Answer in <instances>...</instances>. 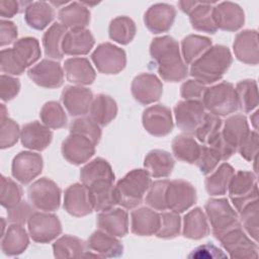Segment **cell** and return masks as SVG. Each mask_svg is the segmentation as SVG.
I'll list each match as a JSON object with an SVG mask.
<instances>
[{
	"label": "cell",
	"mask_w": 259,
	"mask_h": 259,
	"mask_svg": "<svg viewBox=\"0 0 259 259\" xmlns=\"http://www.w3.org/2000/svg\"><path fill=\"white\" fill-rule=\"evenodd\" d=\"M150 55L156 62L158 73L164 81L179 82L187 77V65L181 58L177 40L172 36L154 38L150 45Z\"/></svg>",
	"instance_id": "6da1fadb"
},
{
	"label": "cell",
	"mask_w": 259,
	"mask_h": 259,
	"mask_svg": "<svg viewBox=\"0 0 259 259\" xmlns=\"http://www.w3.org/2000/svg\"><path fill=\"white\" fill-rule=\"evenodd\" d=\"M233 57L230 50L223 45L211 46L201 57L191 64L190 76L206 85L222 79L230 68Z\"/></svg>",
	"instance_id": "7a4b0ae2"
},
{
	"label": "cell",
	"mask_w": 259,
	"mask_h": 259,
	"mask_svg": "<svg viewBox=\"0 0 259 259\" xmlns=\"http://www.w3.org/2000/svg\"><path fill=\"white\" fill-rule=\"evenodd\" d=\"M151 184L148 170L134 169L125 174L114 186L117 204L131 209L142 203L145 193Z\"/></svg>",
	"instance_id": "3957f363"
},
{
	"label": "cell",
	"mask_w": 259,
	"mask_h": 259,
	"mask_svg": "<svg viewBox=\"0 0 259 259\" xmlns=\"http://www.w3.org/2000/svg\"><path fill=\"white\" fill-rule=\"evenodd\" d=\"M202 104L205 109L218 116H226L239 108L237 93L232 83L224 81L211 87H206Z\"/></svg>",
	"instance_id": "277c9868"
},
{
	"label": "cell",
	"mask_w": 259,
	"mask_h": 259,
	"mask_svg": "<svg viewBox=\"0 0 259 259\" xmlns=\"http://www.w3.org/2000/svg\"><path fill=\"white\" fill-rule=\"evenodd\" d=\"M204 208L212 234L218 240L231 230L241 226L237 211L227 198H210L206 201Z\"/></svg>",
	"instance_id": "5b68a950"
},
{
	"label": "cell",
	"mask_w": 259,
	"mask_h": 259,
	"mask_svg": "<svg viewBox=\"0 0 259 259\" xmlns=\"http://www.w3.org/2000/svg\"><path fill=\"white\" fill-rule=\"evenodd\" d=\"M228 191L234 206L240 212L248 203L258 199L256 175L249 171H238L233 175Z\"/></svg>",
	"instance_id": "8992f818"
},
{
	"label": "cell",
	"mask_w": 259,
	"mask_h": 259,
	"mask_svg": "<svg viewBox=\"0 0 259 259\" xmlns=\"http://www.w3.org/2000/svg\"><path fill=\"white\" fill-rule=\"evenodd\" d=\"M28 198L34 208L55 211L60 206L61 189L53 180L44 177L29 186Z\"/></svg>",
	"instance_id": "52a82bcc"
},
{
	"label": "cell",
	"mask_w": 259,
	"mask_h": 259,
	"mask_svg": "<svg viewBox=\"0 0 259 259\" xmlns=\"http://www.w3.org/2000/svg\"><path fill=\"white\" fill-rule=\"evenodd\" d=\"M91 60L97 70L106 75L117 74L126 65L125 52L110 42L99 45L92 53Z\"/></svg>",
	"instance_id": "ba28073f"
},
{
	"label": "cell",
	"mask_w": 259,
	"mask_h": 259,
	"mask_svg": "<svg viewBox=\"0 0 259 259\" xmlns=\"http://www.w3.org/2000/svg\"><path fill=\"white\" fill-rule=\"evenodd\" d=\"M30 238L36 243H49L62 233V225L57 215L34 211L27 222Z\"/></svg>",
	"instance_id": "9c48e42d"
},
{
	"label": "cell",
	"mask_w": 259,
	"mask_h": 259,
	"mask_svg": "<svg viewBox=\"0 0 259 259\" xmlns=\"http://www.w3.org/2000/svg\"><path fill=\"white\" fill-rule=\"evenodd\" d=\"M219 241L232 258L250 259L258 256L257 242L252 241L241 226L228 232Z\"/></svg>",
	"instance_id": "30bf717a"
},
{
	"label": "cell",
	"mask_w": 259,
	"mask_h": 259,
	"mask_svg": "<svg viewBox=\"0 0 259 259\" xmlns=\"http://www.w3.org/2000/svg\"><path fill=\"white\" fill-rule=\"evenodd\" d=\"M174 114L177 126L188 135H193L205 115V108L202 101L182 100L174 107Z\"/></svg>",
	"instance_id": "8fae6325"
},
{
	"label": "cell",
	"mask_w": 259,
	"mask_h": 259,
	"mask_svg": "<svg viewBox=\"0 0 259 259\" xmlns=\"http://www.w3.org/2000/svg\"><path fill=\"white\" fill-rule=\"evenodd\" d=\"M195 201L196 191L189 182L182 179L169 181L166 190L167 208L180 213L191 207Z\"/></svg>",
	"instance_id": "7c38bea8"
},
{
	"label": "cell",
	"mask_w": 259,
	"mask_h": 259,
	"mask_svg": "<svg viewBox=\"0 0 259 259\" xmlns=\"http://www.w3.org/2000/svg\"><path fill=\"white\" fill-rule=\"evenodd\" d=\"M142 122L145 130L155 137L167 136L173 130L171 110L162 104L146 108L142 115Z\"/></svg>",
	"instance_id": "4fadbf2b"
},
{
	"label": "cell",
	"mask_w": 259,
	"mask_h": 259,
	"mask_svg": "<svg viewBox=\"0 0 259 259\" xmlns=\"http://www.w3.org/2000/svg\"><path fill=\"white\" fill-rule=\"evenodd\" d=\"M62 155L71 164L81 165L95 153V145L85 136L70 133L62 144Z\"/></svg>",
	"instance_id": "5bb4252c"
},
{
	"label": "cell",
	"mask_w": 259,
	"mask_h": 259,
	"mask_svg": "<svg viewBox=\"0 0 259 259\" xmlns=\"http://www.w3.org/2000/svg\"><path fill=\"white\" fill-rule=\"evenodd\" d=\"M42 157L33 152H20L18 153L11 165L12 176L22 184L31 182L42 170Z\"/></svg>",
	"instance_id": "9a60e30c"
},
{
	"label": "cell",
	"mask_w": 259,
	"mask_h": 259,
	"mask_svg": "<svg viewBox=\"0 0 259 259\" xmlns=\"http://www.w3.org/2000/svg\"><path fill=\"white\" fill-rule=\"evenodd\" d=\"M28 77L38 86L49 89L60 87L64 82V71L60 63L44 59L27 71Z\"/></svg>",
	"instance_id": "2e32d148"
},
{
	"label": "cell",
	"mask_w": 259,
	"mask_h": 259,
	"mask_svg": "<svg viewBox=\"0 0 259 259\" xmlns=\"http://www.w3.org/2000/svg\"><path fill=\"white\" fill-rule=\"evenodd\" d=\"M131 89L134 98L139 103L148 105L160 99L163 92V84L156 75L143 73L134 78Z\"/></svg>",
	"instance_id": "e0dca14e"
},
{
	"label": "cell",
	"mask_w": 259,
	"mask_h": 259,
	"mask_svg": "<svg viewBox=\"0 0 259 259\" xmlns=\"http://www.w3.org/2000/svg\"><path fill=\"white\" fill-rule=\"evenodd\" d=\"M64 208L74 217H84L94 210L89 190L83 183H74L65 190Z\"/></svg>",
	"instance_id": "ac0fdd59"
},
{
	"label": "cell",
	"mask_w": 259,
	"mask_h": 259,
	"mask_svg": "<svg viewBox=\"0 0 259 259\" xmlns=\"http://www.w3.org/2000/svg\"><path fill=\"white\" fill-rule=\"evenodd\" d=\"M93 101V93L82 86H66L62 92V102L72 116H83L89 110Z\"/></svg>",
	"instance_id": "d6986e66"
},
{
	"label": "cell",
	"mask_w": 259,
	"mask_h": 259,
	"mask_svg": "<svg viewBox=\"0 0 259 259\" xmlns=\"http://www.w3.org/2000/svg\"><path fill=\"white\" fill-rule=\"evenodd\" d=\"M213 21L218 28L226 31L240 29L245 21L243 9L234 2H222L212 9Z\"/></svg>",
	"instance_id": "ffe728a7"
},
{
	"label": "cell",
	"mask_w": 259,
	"mask_h": 259,
	"mask_svg": "<svg viewBox=\"0 0 259 259\" xmlns=\"http://www.w3.org/2000/svg\"><path fill=\"white\" fill-rule=\"evenodd\" d=\"M176 17L175 8L167 3H156L145 13L144 22L147 28L155 34L168 31Z\"/></svg>",
	"instance_id": "44dd1931"
},
{
	"label": "cell",
	"mask_w": 259,
	"mask_h": 259,
	"mask_svg": "<svg viewBox=\"0 0 259 259\" xmlns=\"http://www.w3.org/2000/svg\"><path fill=\"white\" fill-rule=\"evenodd\" d=\"M234 53L236 58L249 65H257L259 62L258 32L254 29H246L239 32L234 40Z\"/></svg>",
	"instance_id": "7402d4cb"
},
{
	"label": "cell",
	"mask_w": 259,
	"mask_h": 259,
	"mask_svg": "<svg viewBox=\"0 0 259 259\" xmlns=\"http://www.w3.org/2000/svg\"><path fill=\"white\" fill-rule=\"evenodd\" d=\"M53 133L44 123L31 121L24 124L20 131V141L24 148L35 151L45 150L52 142Z\"/></svg>",
	"instance_id": "603a6c76"
},
{
	"label": "cell",
	"mask_w": 259,
	"mask_h": 259,
	"mask_svg": "<svg viewBox=\"0 0 259 259\" xmlns=\"http://www.w3.org/2000/svg\"><path fill=\"white\" fill-rule=\"evenodd\" d=\"M95 44L94 36L86 28H72L67 30L62 50L65 55L81 56L88 54Z\"/></svg>",
	"instance_id": "cb8c5ba5"
},
{
	"label": "cell",
	"mask_w": 259,
	"mask_h": 259,
	"mask_svg": "<svg viewBox=\"0 0 259 259\" xmlns=\"http://www.w3.org/2000/svg\"><path fill=\"white\" fill-rule=\"evenodd\" d=\"M97 226L112 236L123 237L128 231L127 212L121 208L113 207L100 211L97 215Z\"/></svg>",
	"instance_id": "d4e9b609"
},
{
	"label": "cell",
	"mask_w": 259,
	"mask_h": 259,
	"mask_svg": "<svg viewBox=\"0 0 259 259\" xmlns=\"http://www.w3.org/2000/svg\"><path fill=\"white\" fill-rule=\"evenodd\" d=\"M64 70L67 80L75 85H90L95 80V71L85 58H70L65 61Z\"/></svg>",
	"instance_id": "484cf974"
},
{
	"label": "cell",
	"mask_w": 259,
	"mask_h": 259,
	"mask_svg": "<svg viewBox=\"0 0 259 259\" xmlns=\"http://www.w3.org/2000/svg\"><path fill=\"white\" fill-rule=\"evenodd\" d=\"M131 229L138 236H152L160 226V213L149 207H140L132 211Z\"/></svg>",
	"instance_id": "4316f807"
},
{
	"label": "cell",
	"mask_w": 259,
	"mask_h": 259,
	"mask_svg": "<svg viewBox=\"0 0 259 259\" xmlns=\"http://www.w3.org/2000/svg\"><path fill=\"white\" fill-rule=\"evenodd\" d=\"M87 247L100 257H119L123 253V246L115 238L102 230L95 231L89 237Z\"/></svg>",
	"instance_id": "83f0119b"
},
{
	"label": "cell",
	"mask_w": 259,
	"mask_h": 259,
	"mask_svg": "<svg viewBox=\"0 0 259 259\" xmlns=\"http://www.w3.org/2000/svg\"><path fill=\"white\" fill-rule=\"evenodd\" d=\"M80 178L82 183L89 188L93 184L101 181H114V173L110 164L103 158H95L80 171Z\"/></svg>",
	"instance_id": "f1b7e54d"
},
{
	"label": "cell",
	"mask_w": 259,
	"mask_h": 259,
	"mask_svg": "<svg viewBox=\"0 0 259 259\" xmlns=\"http://www.w3.org/2000/svg\"><path fill=\"white\" fill-rule=\"evenodd\" d=\"M1 249L8 256H16L28 246V235L22 225L11 224L1 236Z\"/></svg>",
	"instance_id": "f546056e"
},
{
	"label": "cell",
	"mask_w": 259,
	"mask_h": 259,
	"mask_svg": "<svg viewBox=\"0 0 259 259\" xmlns=\"http://www.w3.org/2000/svg\"><path fill=\"white\" fill-rule=\"evenodd\" d=\"M11 53L18 66L25 70L39 59V42L35 37L26 36L19 38L14 42L13 48H11Z\"/></svg>",
	"instance_id": "4dcf8cb0"
},
{
	"label": "cell",
	"mask_w": 259,
	"mask_h": 259,
	"mask_svg": "<svg viewBox=\"0 0 259 259\" xmlns=\"http://www.w3.org/2000/svg\"><path fill=\"white\" fill-rule=\"evenodd\" d=\"M249 124L247 118L243 114H235L228 117L222 125L221 135L224 141L234 148L238 149L240 143L249 134Z\"/></svg>",
	"instance_id": "1f68e13d"
},
{
	"label": "cell",
	"mask_w": 259,
	"mask_h": 259,
	"mask_svg": "<svg viewBox=\"0 0 259 259\" xmlns=\"http://www.w3.org/2000/svg\"><path fill=\"white\" fill-rule=\"evenodd\" d=\"M175 165V161L171 154L164 150L150 151L144 160V166L151 176L154 178L168 177Z\"/></svg>",
	"instance_id": "d6a6232c"
},
{
	"label": "cell",
	"mask_w": 259,
	"mask_h": 259,
	"mask_svg": "<svg viewBox=\"0 0 259 259\" xmlns=\"http://www.w3.org/2000/svg\"><path fill=\"white\" fill-rule=\"evenodd\" d=\"M58 18L66 28H85L90 21V11L83 3L72 2L60 9Z\"/></svg>",
	"instance_id": "836d02e7"
},
{
	"label": "cell",
	"mask_w": 259,
	"mask_h": 259,
	"mask_svg": "<svg viewBox=\"0 0 259 259\" xmlns=\"http://www.w3.org/2000/svg\"><path fill=\"white\" fill-rule=\"evenodd\" d=\"M55 11L50 3L45 1L31 2L24 11V20L27 25L36 30H42L54 19Z\"/></svg>",
	"instance_id": "e575fe53"
},
{
	"label": "cell",
	"mask_w": 259,
	"mask_h": 259,
	"mask_svg": "<svg viewBox=\"0 0 259 259\" xmlns=\"http://www.w3.org/2000/svg\"><path fill=\"white\" fill-rule=\"evenodd\" d=\"M93 209L103 211L112 208L117 204L113 182L101 181L93 184L88 188Z\"/></svg>",
	"instance_id": "d590c367"
},
{
	"label": "cell",
	"mask_w": 259,
	"mask_h": 259,
	"mask_svg": "<svg viewBox=\"0 0 259 259\" xmlns=\"http://www.w3.org/2000/svg\"><path fill=\"white\" fill-rule=\"evenodd\" d=\"M212 4L214 2L196 1L195 6L188 13L191 26L194 29L207 33H214L218 30L212 17Z\"/></svg>",
	"instance_id": "8d00e7d4"
},
{
	"label": "cell",
	"mask_w": 259,
	"mask_h": 259,
	"mask_svg": "<svg viewBox=\"0 0 259 259\" xmlns=\"http://www.w3.org/2000/svg\"><path fill=\"white\" fill-rule=\"evenodd\" d=\"M89 111L90 117L100 126H104L116 116L117 105L110 96L98 94L93 98Z\"/></svg>",
	"instance_id": "74e56055"
},
{
	"label": "cell",
	"mask_w": 259,
	"mask_h": 259,
	"mask_svg": "<svg viewBox=\"0 0 259 259\" xmlns=\"http://www.w3.org/2000/svg\"><path fill=\"white\" fill-rule=\"evenodd\" d=\"M209 234L206 215L200 207L191 209L183 219V236L192 240H199Z\"/></svg>",
	"instance_id": "f35d334b"
},
{
	"label": "cell",
	"mask_w": 259,
	"mask_h": 259,
	"mask_svg": "<svg viewBox=\"0 0 259 259\" xmlns=\"http://www.w3.org/2000/svg\"><path fill=\"white\" fill-rule=\"evenodd\" d=\"M201 146L188 134H181L172 141V151L176 159L193 164L197 161Z\"/></svg>",
	"instance_id": "ab89813d"
},
{
	"label": "cell",
	"mask_w": 259,
	"mask_h": 259,
	"mask_svg": "<svg viewBox=\"0 0 259 259\" xmlns=\"http://www.w3.org/2000/svg\"><path fill=\"white\" fill-rule=\"evenodd\" d=\"M235 174L234 168L229 163L221 164L214 172L205 179V189L209 195H224L230 184V181Z\"/></svg>",
	"instance_id": "60d3db41"
},
{
	"label": "cell",
	"mask_w": 259,
	"mask_h": 259,
	"mask_svg": "<svg viewBox=\"0 0 259 259\" xmlns=\"http://www.w3.org/2000/svg\"><path fill=\"white\" fill-rule=\"evenodd\" d=\"M87 244L78 237L65 235L58 239L53 245L56 258H81L85 256Z\"/></svg>",
	"instance_id": "b9f144b4"
},
{
	"label": "cell",
	"mask_w": 259,
	"mask_h": 259,
	"mask_svg": "<svg viewBox=\"0 0 259 259\" xmlns=\"http://www.w3.org/2000/svg\"><path fill=\"white\" fill-rule=\"evenodd\" d=\"M67 28L62 23H54L45 32L42 36V46L47 57L52 59L61 60L64 56L62 44Z\"/></svg>",
	"instance_id": "7bdbcfd3"
},
{
	"label": "cell",
	"mask_w": 259,
	"mask_h": 259,
	"mask_svg": "<svg viewBox=\"0 0 259 259\" xmlns=\"http://www.w3.org/2000/svg\"><path fill=\"white\" fill-rule=\"evenodd\" d=\"M211 47L210 38L197 34L185 36L181 42V51L185 64H192Z\"/></svg>",
	"instance_id": "ee69618b"
},
{
	"label": "cell",
	"mask_w": 259,
	"mask_h": 259,
	"mask_svg": "<svg viewBox=\"0 0 259 259\" xmlns=\"http://www.w3.org/2000/svg\"><path fill=\"white\" fill-rule=\"evenodd\" d=\"M136 24L127 16H118L111 20L108 28L109 37L120 45H127L136 35Z\"/></svg>",
	"instance_id": "f6af8a7d"
},
{
	"label": "cell",
	"mask_w": 259,
	"mask_h": 259,
	"mask_svg": "<svg viewBox=\"0 0 259 259\" xmlns=\"http://www.w3.org/2000/svg\"><path fill=\"white\" fill-rule=\"evenodd\" d=\"M239 108L244 112H251L258 105L257 82L252 79L240 81L235 87Z\"/></svg>",
	"instance_id": "bcb514c9"
},
{
	"label": "cell",
	"mask_w": 259,
	"mask_h": 259,
	"mask_svg": "<svg viewBox=\"0 0 259 259\" xmlns=\"http://www.w3.org/2000/svg\"><path fill=\"white\" fill-rule=\"evenodd\" d=\"M40 119L50 128H61L67 123V115L62 105L57 101H49L44 104L39 112Z\"/></svg>",
	"instance_id": "7dc6e473"
},
{
	"label": "cell",
	"mask_w": 259,
	"mask_h": 259,
	"mask_svg": "<svg viewBox=\"0 0 259 259\" xmlns=\"http://www.w3.org/2000/svg\"><path fill=\"white\" fill-rule=\"evenodd\" d=\"M223 120L212 113H205L202 121L194 132V136L203 145H208L221 132Z\"/></svg>",
	"instance_id": "c3c4849f"
},
{
	"label": "cell",
	"mask_w": 259,
	"mask_h": 259,
	"mask_svg": "<svg viewBox=\"0 0 259 259\" xmlns=\"http://www.w3.org/2000/svg\"><path fill=\"white\" fill-rule=\"evenodd\" d=\"M169 184L168 179L156 180L151 182L148 190L147 195L145 198V202L156 210H166V190Z\"/></svg>",
	"instance_id": "681fc988"
},
{
	"label": "cell",
	"mask_w": 259,
	"mask_h": 259,
	"mask_svg": "<svg viewBox=\"0 0 259 259\" xmlns=\"http://www.w3.org/2000/svg\"><path fill=\"white\" fill-rule=\"evenodd\" d=\"M22 189L12 179L1 176V191L0 202L1 205L7 209L15 206L21 201Z\"/></svg>",
	"instance_id": "f907efd6"
},
{
	"label": "cell",
	"mask_w": 259,
	"mask_h": 259,
	"mask_svg": "<svg viewBox=\"0 0 259 259\" xmlns=\"http://www.w3.org/2000/svg\"><path fill=\"white\" fill-rule=\"evenodd\" d=\"M181 219L177 212H162L160 213V226L156 233L158 238L173 239L180 233Z\"/></svg>",
	"instance_id": "816d5d0a"
},
{
	"label": "cell",
	"mask_w": 259,
	"mask_h": 259,
	"mask_svg": "<svg viewBox=\"0 0 259 259\" xmlns=\"http://www.w3.org/2000/svg\"><path fill=\"white\" fill-rule=\"evenodd\" d=\"M258 199L253 200L242 208L240 218L247 234L255 241H258Z\"/></svg>",
	"instance_id": "f5cc1de1"
},
{
	"label": "cell",
	"mask_w": 259,
	"mask_h": 259,
	"mask_svg": "<svg viewBox=\"0 0 259 259\" xmlns=\"http://www.w3.org/2000/svg\"><path fill=\"white\" fill-rule=\"evenodd\" d=\"M70 133L80 134L87 137L95 146L101 138L100 125L97 124L91 117L76 118L70 126Z\"/></svg>",
	"instance_id": "db71d44e"
},
{
	"label": "cell",
	"mask_w": 259,
	"mask_h": 259,
	"mask_svg": "<svg viewBox=\"0 0 259 259\" xmlns=\"http://www.w3.org/2000/svg\"><path fill=\"white\" fill-rule=\"evenodd\" d=\"M19 125L11 118H0V147L6 149L12 147L20 138Z\"/></svg>",
	"instance_id": "11a10c76"
},
{
	"label": "cell",
	"mask_w": 259,
	"mask_h": 259,
	"mask_svg": "<svg viewBox=\"0 0 259 259\" xmlns=\"http://www.w3.org/2000/svg\"><path fill=\"white\" fill-rule=\"evenodd\" d=\"M221 160V156L214 149L210 148L209 146L203 145L200 148V153L195 163L199 168L200 172L204 175H207L214 171Z\"/></svg>",
	"instance_id": "9f6ffc18"
},
{
	"label": "cell",
	"mask_w": 259,
	"mask_h": 259,
	"mask_svg": "<svg viewBox=\"0 0 259 259\" xmlns=\"http://www.w3.org/2000/svg\"><path fill=\"white\" fill-rule=\"evenodd\" d=\"M241 156L247 161H253L258 154V134L256 131L249 134L240 143L238 149Z\"/></svg>",
	"instance_id": "6f0895ef"
},
{
	"label": "cell",
	"mask_w": 259,
	"mask_h": 259,
	"mask_svg": "<svg viewBox=\"0 0 259 259\" xmlns=\"http://www.w3.org/2000/svg\"><path fill=\"white\" fill-rule=\"evenodd\" d=\"M33 212V206L31 207V205L28 204L26 201L21 200L15 206L7 209L8 221L11 224L24 225L28 222V219Z\"/></svg>",
	"instance_id": "680465c9"
},
{
	"label": "cell",
	"mask_w": 259,
	"mask_h": 259,
	"mask_svg": "<svg viewBox=\"0 0 259 259\" xmlns=\"http://www.w3.org/2000/svg\"><path fill=\"white\" fill-rule=\"evenodd\" d=\"M206 86L194 79L185 81L180 87V94L184 100H199L202 101V97Z\"/></svg>",
	"instance_id": "91938a15"
},
{
	"label": "cell",
	"mask_w": 259,
	"mask_h": 259,
	"mask_svg": "<svg viewBox=\"0 0 259 259\" xmlns=\"http://www.w3.org/2000/svg\"><path fill=\"white\" fill-rule=\"evenodd\" d=\"M20 82L18 79L9 75H1L0 77V96L3 101L13 99L19 92Z\"/></svg>",
	"instance_id": "94428289"
},
{
	"label": "cell",
	"mask_w": 259,
	"mask_h": 259,
	"mask_svg": "<svg viewBox=\"0 0 259 259\" xmlns=\"http://www.w3.org/2000/svg\"><path fill=\"white\" fill-rule=\"evenodd\" d=\"M0 69L3 73H6L8 75H21L24 72V70L21 69L14 60L11 49H5L1 51Z\"/></svg>",
	"instance_id": "6125c7cd"
},
{
	"label": "cell",
	"mask_w": 259,
	"mask_h": 259,
	"mask_svg": "<svg viewBox=\"0 0 259 259\" xmlns=\"http://www.w3.org/2000/svg\"><path fill=\"white\" fill-rule=\"evenodd\" d=\"M31 2H23V1H14V0H1L0 1V14L2 17L10 18L15 14L22 11L23 8L26 7Z\"/></svg>",
	"instance_id": "be15d7a7"
},
{
	"label": "cell",
	"mask_w": 259,
	"mask_h": 259,
	"mask_svg": "<svg viewBox=\"0 0 259 259\" xmlns=\"http://www.w3.org/2000/svg\"><path fill=\"white\" fill-rule=\"evenodd\" d=\"M189 258H225L227 255L214 245L204 244L197 248H195L191 254L188 256Z\"/></svg>",
	"instance_id": "e7e4bbea"
},
{
	"label": "cell",
	"mask_w": 259,
	"mask_h": 259,
	"mask_svg": "<svg viewBox=\"0 0 259 259\" xmlns=\"http://www.w3.org/2000/svg\"><path fill=\"white\" fill-rule=\"evenodd\" d=\"M0 45L4 47L6 45L12 44L17 37V27L16 25L9 20L2 19L0 21Z\"/></svg>",
	"instance_id": "03108f58"
},
{
	"label": "cell",
	"mask_w": 259,
	"mask_h": 259,
	"mask_svg": "<svg viewBox=\"0 0 259 259\" xmlns=\"http://www.w3.org/2000/svg\"><path fill=\"white\" fill-rule=\"evenodd\" d=\"M258 113H259V111H258V110H256V111L254 112V114L251 116V121H252V123H253V125H254V128H255V130H257V121H258L257 116H258Z\"/></svg>",
	"instance_id": "003e7915"
}]
</instances>
